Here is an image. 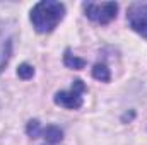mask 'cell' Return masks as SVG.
I'll list each match as a JSON object with an SVG mask.
<instances>
[{
  "mask_svg": "<svg viewBox=\"0 0 147 145\" xmlns=\"http://www.w3.org/2000/svg\"><path fill=\"white\" fill-rule=\"evenodd\" d=\"M63 17H65V5L62 2H55V0L38 2L31 9V15H29L33 28L39 34L51 33L62 22Z\"/></svg>",
  "mask_w": 147,
  "mask_h": 145,
  "instance_id": "cell-1",
  "label": "cell"
},
{
  "mask_svg": "<svg viewBox=\"0 0 147 145\" xmlns=\"http://www.w3.org/2000/svg\"><path fill=\"white\" fill-rule=\"evenodd\" d=\"M84 92H86V84L80 79H75L72 87L69 91H58L53 101L55 104L65 109H79L84 104Z\"/></svg>",
  "mask_w": 147,
  "mask_h": 145,
  "instance_id": "cell-2",
  "label": "cell"
},
{
  "mask_svg": "<svg viewBox=\"0 0 147 145\" xmlns=\"http://www.w3.org/2000/svg\"><path fill=\"white\" fill-rule=\"evenodd\" d=\"M82 7H84L86 15L92 22H98V24H108L118 14V3L116 2H101V3L87 2Z\"/></svg>",
  "mask_w": 147,
  "mask_h": 145,
  "instance_id": "cell-3",
  "label": "cell"
},
{
  "mask_svg": "<svg viewBox=\"0 0 147 145\" xmlns=\"http://www.w3.org/2000/svg\"><path fill=\"white\" fill-rule=\"evenodd\" d=\"M128 26L142 38H147V3L135 2L127 10Z\"/></svg>",
  "mask_w": 147,
  "mask_h": 145,
  "instance_id": "cell-4",
  "label": "cell"
},
{
  "mask_svg": "<svg viewBox=\"0 0 147 145\" xmlns=\"http://www.w3.org/2000/svg\"><path fill=\"white\" fill-rule=\"evenodd\" d=\"M12 26L10 22L0 21V73L7 67L12 55Z\"/></svg>",
  "mask_w": 147,
  "mask_h": 145,
  "instance_id": "cell-5",
  "label": "cell"
},
{
  "mask_svg": "<svg viewBox=\"0 0 147 145\" xmlns=\"http://www.w3.org/2000/svg\"><path fill=\"white\" fill-rule=\"evenodd\" d=\"M39 138H43L45 144H48V145H57V144L62 142L63 132H62L58 126H55V125H48L46 128L41 130V137H39Z\"/></svg>",
  "mask_w": 147,
  "mask_h": 145,
  "instance_id": "cell-6",
  "label": "cell"
},
{
  "mask_svg": "<svg viewBox=\"0 0 147 145\" xmlns=\"http://www.w3.org/2000/svg\"><path fill=\"white\" fill-rule=\"evenodd\" d=\"M63 63H65V67L74 68V70H80V68H84V67H86V60H82V58H79V56L72 55V51H70V50H65Z\"/></svg>",
  "mask_w": 147,
  "mask_h": 145,
  "instance_id": "cell-7",
  "label": "cell"
},
{
  "mask_svg": "<svg viewBox=\"0 0 147 145\" xmlns=\"http://www.w3.org/2000/svg\"><path fill=\"white\" fill-rule=\"evenodd\" d=\"M92 77H94L96 80H101V82H110L111 72L105 63H96L94 68H92Z\"/></svg>",
  "mask_w": 147,
  "mask_h": 145,
  "instance_id": "cell-8",
  "label": "cell"
},
{
  "mask_svg": "<svg viewBox=\"0 0 147 145\" xmlns=\"http://www.w3.org/2000/svg\"><path fill=\"white\" fill-rule=\"evenodd\" d=\"M41 130H43V126L39 125L38 119H31V121H28L26 133H28L31 138H39V137H41Z\"/></svg>",
  "mask_w": 147,
  "mask_h": 145,
  "instance_id": "cell-9",
  "label": "cell"
},
{
  "mask_svg": "<svg viewBox=\"0 0 147 145\" xmlns=\"http://www.w3.org/2000/svg\"><path fill=\"white\" fill-rule=\"evenodd\" d=\"M17 75H19V79H22V80H29V79H33V75H34V68H33L29 63H22V65H19V68H17Z\"/></svg>",
  "mask_w": 147,
  "mask_h": 145,
  "instance_id": "cell-10",
  "label": "cell"
}]
</instances>
